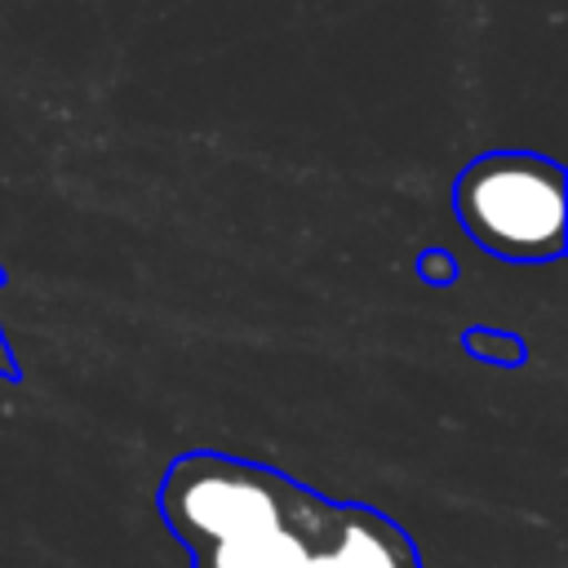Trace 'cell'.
<instances>
[{"instance_id": "6da1fadb", "label": "cell", "mask_w": 568, "mask_h": 568, "mask_svg": "<svg viewBox=\"0 0 568 568\" xmlns=\"http://www.w3.org/2000/svg\"><path fill=\"white\" fill-rule=\"evenodd\" d=\"M155 510L191 568H422L417 541L386 510L217 448L178 453Z\"/></svg>"}, {"instance_id": "7a4b0ae2", "label": "cell", "mask_w": 568, "mask_h": 568, "mask_svg": "<svg viewBox=\"0 0 568 568\" xmlns=\"http://www.w3.org/2000/svg\"><path fill=\"white\" fill-rule=\"evenodd\" d=\"M453 217L501 262H559L564 164L537 151H484L453 178Z\"/></svg>"}, {"instance_id": "3957f363", "label": "cell", "mask_w": 568, "mask_h": 568, "mask_svg": "<svg viewBox=\"0 0 568 568\" xmlns=\"http://www.w3.org/2000/svg\"><path fill=\"white\" fill-rule=\"evenodd\" d=\"M462 346L466 355H475L479 364H497V368H519L528 359V346L519 333H506V328H488V324H475L462 333Z\"/></svg>"}, {"instance_id": "277c9868", "label": "cell", "mask_w": 568, "mask_h": 568, "mask_svg": "<svg viewBox=\"0 0 568 568\" xmlns=\"http://www.w3.org/2000/svg\"><path fill=\"white\" fill-rule=\"evenodd\" d=\"M413 271H417L430 288H448V284L457 280V262H453V253H444V248H426V253H417Z\"/></svg>"}, {"instance_id": "5b68a950", "label": "cell", "mask_w": 568, "mask_h": 568, "mask_svg": "<svg viewBox=\"0 0 568 568\" xmlns=\"http://www.w3.org/2000/svg\"><path fill=\"white\" fill-rule=\"evenodd\" d=\"M4 280H9V271L0 266V288H4ZM18 377H22L18 355H13V346H9V337H4V328H0V382H18Z\"/></svg>"}]
</instances>
